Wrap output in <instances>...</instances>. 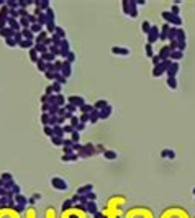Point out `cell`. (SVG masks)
<instances>
[{
    "label": "cell",
    "mask_w": 195,
    "mask_h": 218,
    "mask_svg": "<svg viewBox=\"0 0 195 218\" xmlns=\"http://www.w3.org/2000/svg\"><path fill=\"white\" fill-rule=\"evenodd\" d=\"M169 48L172 51H185L187 48V36H185V30L184 28H174V26H170L169 30Z\"/></svg>",
    "instance_id": "1"
},
{
    "label": "cell",
    "mask_w": 195,
    "mask_h": 218,
    "mask_svg": "<svg viewBox=\"0 0 195 218\" xmlns=\"http://www.w3.org/2000/svg\"><path fill=\"white\" fill-rule=\"evenodd\" d=\"M159 218H192V217L185 208L174 205V207H167V208L159 215Z\"/></svg>",
    "instance_id": "2"
},
{
    "label": "cell",
    "mask_w": 195,
    "mask_h": 218,
    "mask_svg": "<svg viewBox=\"0 0 195 218\" xmlns=\"http://www.w3.org/2000/svg\"><path fill=\"white\" fill-rule=\"evenodd\" d=\"M123 218H154L153 212L149 208H144V207H133L130 208Z\"/></svg>",
    "instance_id": "3"
},
{
    "label": "cell",
    "mask_w": 195,
    "mask_h": 218,
    "mask_svg": "<svg viewBox=\"0 0 195 218\" xmlns=\"http://www.w3.org/2000/svg\"><path fill=\"white\" fill-rule=\"evenodd\" d=\"M138 5L136 2H133V0H123L121 2V8H123V13L126 15V17H131V18H136L138 17Z\"/></svg>",
    "instance_id": "4"
},
{
    "label": "cell",
    "mask_w": 195,
    "mask_h": 218,
    "mask_svg": "<svg viewBox=\"0 0 195 218\" xmlns=\"http://www.w3.org/2000/svg\"><path fill=\"white\" fill-rule=\"evenodd\" d=\"M51 185H53V189L59 190V192H66L69 189V184L66 182V179H62V177H51Z\"/></svg>",
    "instance_id": "5"
},
{
    "label": "cell",
    "mask_w": 195,
    "mask_h": 218,
    "mask_svg": "<svg viewBox=\"0 0 195 218\" xmlns=\"http://www.w3.org/2000/svg\"><path fill=\"white\" fill-rule=\"evenodd\" d=\"M170 59H167V61H161L158 64V66H154L153 67V75L154 77H161L162 74H166V71H167V67L170 66Z\"/></svg>",
    "instance_id": "6"
},
{
    "label": "cell",
    "mask_w": 195,
    "mask_h": 218,
    "mask_svg": "<svg viewBox=\"0 0 195 218\" xmlns=\"http://www.w3.org/2000/svg\"><path fill=\"white\" fill-rule=\"evenodd\" d=\"M77 154H79V157H90L94 154H97V148L92 143H87V144H84L82 151H79Z\"/></svg>",
    "instance_id": "7"
},
{
    "label": "cell",
    "mask_w": 195,
    "mask_h": 218,
    "mask_svg": "<svg viewBox=\"0 0 195 218\" xmlns=\"http://www.w3.org/2000/svg\"><path fill=\"white\" fill-rule=\"evenodd\" d=\"M67 103H71V105H74L75 108H80V107H84V105H85V99H84V97H80V95H69V97H67Z\"/></svg>",
    "instance_id": "8"
},
{
    "label": "cell",
    "mask_w": 195,
    "mask_h": 218,
    "mask_svg": "<svg viewBox=\"0 0 195 218\" xmlns=\"http://www.w3.org/2000/svg\"><path fill=\"white\" fill-rule=\"evenodd\" d=\"M159 40V28L158 26H151L149 33H148V44H154Z\"/></svg>",
    "instance_id": "9"
},
{
    "label": "cell",
    "mask_w": 195,
    "mask_h": 218,
    "mask_svg": "<svg viewBox=\"0 0 195 218\" xmlns=\"http://www.w3.org/2000/svg\"><path fill=\"white\" fill-rule=\"evenodd\" d=\"M0 218H21L13 208H0Z\"/></svg>",
    "instance_id": "10"
},
{
    "label": "cell",
    "mask_w": 195,
    "mask_h": 218,
    "mask_svg": "<svg viewBox=\"0 0 195 218\" xmlns=\"http://www.w3.org/2000/svg\"><path fill=\"white\" fill-rule=\"evenodd\" d=\"M179 69H180L179 62H170V66L167 67V71H166V75L167 77H175V75L179 74Z\"/></svg>",
    "instance_id": "11"
},
{
    "label": "cell",
    "mask_w": 195,
    "mask_h": 218,
    "mask_svg": "<svg viewBox=\"0 0 195 218\" xmlns=\"http://www.w3.org/2000/svg\"><path fill=\"white\" fill-rule=\"evenodd\" d=\"M112 111H113V108H112V105L108 103L107 107H105V108H102V110L99 111V120H107V118H110Z\"/></svg>",
    "instance_id": "12"
},
{
    "label": "cell",
    "mask_w": 195,
    "mask_h": 218,
    "mask_svg": "<svg viewBox=\"0 0 195 218\" xmlns=\"http://www.w3.org/2000/svg\"><path fill=\"white\" fill-rule=\"evenodd\" d=\"M170 48H169V44H166V46H162L161 49H159V53H158V56L161 58V61H167L169 59V56H170Z\"/></svg>",
    "instance_id": "13"
},
{
    "label": "cell",
    "mask_w": 195,
    "mask_h": 218,
    "mask_svg": "<svg viewBox=\"0 0 195 218\" xmlns=\"http://www.w3.org/2000/svg\"><path fill=\"white\" fill-rule=\"evenodd\" d=\"M61 74L64 75L66 79H69L72 75V64H69V62H62V67H61Z\"/></svg>",
    "instance_id": "14"
},
{
    "label": "cell",
    "mask_w": 195,
    "mask_h": 218,
    "mask_svg": "<svg viewBox=\"0 0 195 218\" xmlns=\"http://www.w3.org/2000/svg\"><path fill=\"white\" fill-rule=\"evenodd\" d=\"M84 208H85L87 215H94V213L99 212V205H97V202H87V203L84 205Z\"/></svg>",
    "instance_id": "15"
},
{
    "label": "cell",
    "mask_w": 195,
    "mask_h": 218,
    "mask_svg": "<svg viewBox=\"0 0 195 218\" xmlns=\"http://www.w3.org/2000/svg\"><path fill=\"white\" fill-rule=\"evenodd\" d=\"M169 30H170V25H167V23H164V25L159 28V40H167V36H169Z\"/></svg>",
    "instance_id": "16"
},
{
    "label": "cell",
    "mask_w": 195,
    "mask_h": 218,
    "mask_svg": "<svg viewBox=\"0 0 195 218\" xmlns=\"http://www.w3.org/2000/svg\"><path fill=\"white\" fill-rule=\"evenodd\" d=\"M112 53L113 54H118V56H128L130 49H128V48H123V46H113Z\"/></svg>",
    "instance_id": "17"
},
{
    "label": "cell",
    "mask_w": 195,
    "mask_h": 218,
    "mask_svg": "<svg viewBox=\"0 0 195 218\" xmlns=\"http://www.w3.org/2000/svg\"><path fill=\"white\" fill-rule=\"evenodd\" d=\"M77 159H79V154H77V152H72V154H62V156H61L62 162H75Z\"/></svg>",
    "instance_id": "18"
},
{
    "label": "cell",
    "mask_w": 195,
    "mask_h": 218,
    "mask_svg": "<svg viewBox=\"0 0 195 218\" xmlns=\"http://www.w3.org/2000/svg\"><path fill=\"white\" fill-rule=\"evenodd\" d=\"M13 202H15L17 205H20V207H25V208H26V203H28V198H26L25 195H20V193H18V195H15V197H13Z\"/></svg>",
    "instance_id": "19"
},
{
    "label": "cell",
    "mask_w": 195,
    "mask_h": 218,
    "mask_svg": "<svg viewBox=\"0 0 195 218\" xmlns=\"http://www.w3.org/2000/svg\"><path fill=\"white\" fill-rule=\"evenodd\" d=\"M89 192H94V185L92 184H85V185H82V187L77 189V195H85V193H89Z\"/></svg>",
    "instance_id": "20"
},
{
    "label": "cell",
    "mask_w": 195,
    "mask_h": 218,
    "mask_svg": "<svg viewBox=\"0 0 195 218\" xmlns=\"http://www.w3.org/2000/svg\"><path fill=\"white\" fill-rule=\"evenodd\" d=\"M169 59L172 62H179L180 59H184V53H182V51H170Z\"/></svg>",
    "instance_id": "21"
},
{
    "label": "cell",
    "mask_w": 195,
    "mask_h": 218,
    "mask_svg": "<svg viewBox=\"0 0 195 218\" xmlns=\"http://www.w3.org/2000/svg\"><path fill=\"white\" fill-rule=\"evenodd\" d=\"M102 154H103V157H105V159H108V161H113V159L118 157V152L113 151V149H105Z\"/></svg>",
    "instance_id": "22"
},
{
    "label": "cell",
    "mask_w": 195,
    "mask_h": 218,
    "mask_svg": "<svg viewBox=\"0 0 195 218\" xmlns=\"http://www.w3.org/2000/svg\"><path fill=\"white\" fill-rule=\"evenodd\" d=\"M53 136H56V138H66V135L62 131V126H59V125L53 126Z\"/></svg>",
    "instance_id": "23"
},
{
    "label": "cell",
    "mask_w": 195,
    "mask_h": 218,
    "mask_svg": "<svg viewBox=\"0 0 195 218\" xmlns=\"http://www.w3.org/2000/svg\"><path fill=\"white\" fill-rule=\"evenodd\" d=\"M21 36H23V40H30V41H33V40H34V35L30 31V28H23V30H21Z\"/></svg>",
    "instance_id": "24"
},
{
    "label": "cell",
    "mask_w": 195,
    "mask_h": 218,
    "mask_svg": "<svg viewBox=\"0 0 195 218\" xmlns=\"http://www.w3.org/2000/svg\"><path fill=\"white\" fill-rule=\"evenodd\" d=\"M107 105H108V102H107V100H103V99H100V100H97V102L95 103H94V110H102V108H105V107H107Z\"/></svg>",
    "instance_id": "25"
},
{
    "label": "cell",
    "mask_w": 195,
    "mask_h": 218,
    "mask_svg": "<svg viewBox=\"0 0 195 218\" xmlns=\"http://www.w3.org/2000/svg\"><path fill=\"white\" fill-rule=\"evenodd\" d=\"M66 103H67V100H66V97H64L62 94L56 95V105H58V107H66Z\"/></svg>",
    "instance_id": "26"
},
{
    "label": "cell",
    "mask_w": 195,
    "mask_h": 218,
    "mask_svg": "<svg viewBox=\"0 0 195 218\" xmlns=\"http://www.w3.org/2000/svg\"><path fill=\"white\" fill-rule=\"evenodd\" d=\"M89 121L92 125H95L99 121V110H92V113H89Z\"/></svg>",
    "instance_id": "27"
},
{
    "label": "cell",
    "mask_w": 195,
    "mask_h": 218,
    "mask_svg": "<svg viewBox=\"0 0 195 218\" xmlns=\"http://www.w3.org/2000/svg\"><path fill=\"white\" fill-rule=\"evenodd\" d=\"M18 46L23 48V49H31V48H33V41H30V40H21V41L18 43Z\"/></svg>",
    "instance_id": "28"
},
{
    "label": "cell",
    "mask_w": 195,
    "mask_h": 218,
    "mask_svg": "<svg viewBox=\"0 0 195 218\" xmlns=\"http://www.w3.org/2000/svg\"><path fill=\"white\" fill-rule=\"evenodd\" d=\"M161 156H162V157H167V159H174V157H175V152L172 151V149H162Z\"/></svg>",
    "instance_id": "29"
},
{
    "label": "cell",
    "mask_w": 195,
    "mask_h": 218,
    "mask_svg": "<svg viewBox=\"0 0 195 218\" xmlns=\"http://www.w3.org/2000/svg\"><path fill=\"white\" fill-rule=\"evenodd\" d=\"M41 59H43L44 62H51V61L54 62V61H56V56H54L53 53H49V51H48V53H44V54L41 56Z\"/></svg>",
    "instance_id": "30"
},
{
    "label": "cell",
    "mask_w": 195,
    "mask_h": 218,
    "mask_svg": "<svg viewBox=\"0 0 195 218\" xmlns=\"http://www.w3.org/2000/svg\"><path fill=\"white\" fill-rule=\"evenodd\" d=\"M167 87L170 90H175L177 89V79L175 77H167Z\"/></svg>",
    "instance_id": "31"
},
{
    "label": "cell",
    "mask_w": 195,
    "mask_h": 218,
    "mask_svg": "<svg viewBox=\"0 0 195 218\" xmlns=\"http://www.w3.org/2000/svg\"><path fill=\"white\" fill-rule=\"evenodd\" d=\"M30 58H31V61H33V62H38L41 56H39V53H38L34 48H31V49H30Z\"/></svg>",
    "instance_id": "32"
},
{
    "label": "cell",
    "mask_w": 195,
    "mask_h": 218,
    "mask_svg": "<svg viewBox=\"0 0 195 218\" xmlns=\"http://www.w3.org/2000/svg\"><path fill=\"white\" fill-rule=\"evenodd\" d=\"M92 110H94V105H90V103H85V105H84V107H80L79 108V111L80 113H92Z\"/></svg>",
    "instance_id": "33"
},
{
    "label": "cell",
    "mask_w": 195,
    "mask_h": 218,
    "mask_svg": "<svg viewBox=\"0 0 195 218\" xmlns=\"http://www.w3.org/2000/svg\"><path fill=\"white\" fill-rule=\"evenodd\" d=\"M51 87H53V94H54V95L61 94V90H62V85H61L59 82H56V80H54V82L51 84Z\"/></svg>",
    "instance_id": "34"
},
{
    "label": "cell",
    "mask_w": 195,
    "mask_h": 218,
    "mask_svg": "<svg viewBox=\"0 0 195 218\" xmlns=\"http://www.w3.org/2000/svg\"><path fill=\"white\" fill-rule=\"evenodd\" d=\"M41 28L43 26L39 25V23H33V25H30V31L33 35H36V33H41Z\"/></svg>",
    "instance_id": "35"
},
{
    "label": "cell",
    "mask_w": 195,
    "mask_h": 218,
    "mask_svg": "<svg viewBox=\"0 0 195 218\" xmlns=\"http://www.w3.org/2000/svg\"><path fill=\"white\" fill-rule=\"evenodd\" d=\"M36 67L41 71V72H46V69H48V62H44L41 58H39V61L36 62Z\"/></svg>",
    "instance_id": "36"
},
{
    "label": "cell",
    "mask_w": 195,
    "mask_h": 218,
    "mask_svg": "<svg viewBox=\"0 0 195 218\" xmlns=\"http://www.w3.org/2000/svg\"><path fill=\"white\" fill-rule=\"evenodd\" d=\"M74 205H75V203L71 200V198H69V200H64V202H62V212H66V210L72 208Z\"/></svg>",
    "instance_id": "37"
},
{
    "label": "cell",
    "mask_w": 195,
    "mask_h": 218,
    "mask_svg": "<svg viewBox=\"0 0 195 218\" xmlns=\"http://www.w3.org/2000/svg\"><path fill=\"white\" fill-rule=\"evenodd\" d=\"M79 123H80V121H79V116H77V115H72V118L69 120V125H71V126L75 130V128L79 126Z\"/></svg>",
    "instance_id": "38"
},
{
    "label": "cell",
    "mask_w": 195,
    "mask_h": 218,
    "mask_svg": "<svg viewBox=\"0 0 195 218\" xmlns=\"http://www.w3.org/2000/svg\"><path fill=\"white\" fill-rule=\"evenodd\" d=\"M144 53H146V56H148V58H153V56H154L153 44H148V43H146V46H144Z\"/></svg>",
    "instance_id": "39"
},
{
    "label": "cell",
    "mask_w": 195,
    "mask_h": 218,
    "mask_svg": "<svg viewBox=\"0 0 195 218\" xmlns=\"http://www.w3.org/2000/svg\"><path fill=\"white\" fill-rule=\"evenodd\" d=\"M169 12L172 13V15H175V17H180V7H179V5H175V4L170 7Z\"/></svg>",
    "instance_id": "40"
},
{
    "label": "cell",
    "mask_w": 195,
    "mask_h": 218,
    "mask_svg": "<svg viewBox=\"0 0 195 218\" xmlns=\"http://www.w3.org/2000/svg\"><path fill=\"white\" fill-rule=\"evenodd\" d=\"M51 143H53L54 146H62L64 138H56V136H51Z\"/></svg>",
    "instance_id": "41"
},
{
    "label": "cell",
    "mask_w": 195,
    "mask_h": 218,
    "mask_svg": "<svg viewBox=\"0 0 195 218\" xmlns=\"http://www.w3.org/2000/svg\"><path fill=\"white\" fill-rule=\"evenodd\" d=\"M54 80H56V82H59V84H61L62 87L66 85V82H67V79L64 77V75H62V74H56V79H54Z\"/></svg>",
    "instance_id": "42"
},
{
    "label": "cell",
    "mask_w": 195,
    "mask_h": 218,
    "mask_svg": "<svg viewBox=\"0 0 195 218\" xmlns=\"http://www.w3.org/2000/svg\"><path fill=\"white\" fill-rule=\"evenodd\" d=\"M151 26H153V25H151L149 21H143V25H141L143 33H144V35H148V33H149V30H151Z\"/></svg>",
    "instance_id": "43"
},
{
    "label": "cell",
    "mask_w": 195,
    "mask_h": 218,
    "mask_svg": "<svg viewBox=\"0 0 195 218\" xmlns=\"http://www.w3.org/2000/svg\"><path fill=\"white\" fill-rule=\"evenodd\" d=\"M71 141H72V143H79V141H80V133L74 130L72 135H71Z\"/></svg>",
    "instance_id": "44"
},
{
    "label": "cell",
    "mask_w": 195,
    "mask_h": 218,
    "mask_svg": "<svg viewBox=\"0 0 195 218\" xmlns=\"http://www.w3.org/2000/svg\"><path fill=\"white\" fill-rule=\"evenodd\" d=\"M64 59H66V62H69V64H72V62L75 61V54L72 53V51H69V53H67V56H66V58H64Z\"/></svg>",
    "instance_id": "45"
},
{
    "label": "cell",
    "mask_w": 195,
    "mask_h": 218,
    "mask_svg": "<svg viewBox=\"0 0 195 218\" xmlns=\"http://www.w3.org/2000/svg\"><path fill=\"white\" fill-rule=\"evenodd\" d=\"M64 108H66L69 113H72V115H74L75 111H79V108H75L74 105H71V103H66V107H64Z\"/></svg>",
    "instance_id": "46"
},
{
    "label": "cell",
    "mask_w": 195,
    "mask_h": 218,
    "mask_svg": "<svg viewBox=\"0 0 195 218\" xmlns=\"http://www.w3.org/2000/svg\"><path fill=\"white\" fill-rule=\"evenodd\" d=\"M62 131H64V135H72L74 128H72L71 125H66V126H62Z\"/></svg>",
    "instance_id": "47"
},
{
    "label": "cell",
    "mask_w": 195,
    "mask_h": 218,
    "mask_svg": "<svg viewBox=\"0 0 195 218\" xmlns=\"http://www.w3.org/2000/svg\"><path fill=\"white\" fill-rule=\"evenodd\" d=\"M92 218H108V215L105 212H97V213L92 215Z\"/></svg>",
    "instance_id": "48"
},
{
    "label": "cell",
    "mask_w": 195,
    "mask_h": 218,
    "mask_svg": "<svg viewBox=\"0 0 195 218\" xmlns=\"http://www.w3.org/2000/svg\"><path fill=\"white\" fill-rule=\"evenodd\" d=\"M79 121H80V123H84V125H85V123L89 121V115H87V113H80V116H79Z\"/></svg>",
    "instance_id": "49"
},
{
    "label": "cell",
    "mask_w": 195,
    "mask_h": 218,
    "mask_svg": "<svg viewBox=\"0 0 195 218\" xmlns=\"http://www.w3.org/2000/svg\"><path fill=\"white\" fill-rule=\"evenodd\" d=\"M48 120H49V113H43L41 115V123L44 126H48Z\"/></svg>",
    "instance_id": "50"
},
{
    "label": "cell",
    "mask_w": 195,
    "mask_h": 218,
    "mask_svg": "<svg viewBox=\"0 0 195 218\" xmlns=\"http://www.w3.org/2000/svg\"><path fill=\"white\" fill-rule=\"evenodd\" d=\"M43 131H44L46 136H49V138H51V136H53V126H44V128H43Z\"/></svg>",
    "instance_id": "51"
},
{
    "label": "cell",
    "mask_w": 195,
    "mask_h": 218,
    "mask_svg": "<svg viewBox=\"0 0 195 218\" xmlns=\"http://www.w3.org/2000/svg\"><path fill=\"white\" fill-rule=\"evenodd\" d=\"M7 44L12 46V48H15V46H18V41L15 40V38H8V40H7Z\"/></svg>",
    "instance_id": "52"
},
{
    "label": "cell",
    "mask_w": 195,
    "mask_h": 218,
    "mask_svg": "<svg viewBox=\"0 0 195 218\" xmlns=\"http://www.w3.org/2000/svg\"><path fill=\"white\" fill-rule=\"evenodd\" d=\"M44 75H46V79H49V80H53V82H54V79H56V74H54V72H49V71H46Z\"/></svg>",
    "instance_id": "53"
},
{
    "label": "cell",
    "mask_w": 195,
    "mask_h": 218,
    "mask_svg": "<svg viewBox=\"0 0 195 218\" xmlns=\"http://www.w3.org/2000/svg\"><path fill=\"white\" fill-rule=\"evenodd\" d=\"M151 59H153V66H158L159 62H161V58H159L158 54H154V56H153Z\"/></svg>",
    "instance_id": "54"
},
{
    "label": "cell",
    "mask_w": 195,
    "mask_h": 218,
    "mask_svg": "<svg viewBox=\"0 0 195 218\" xmlns=\"http://www.w3.org/2000/svg\"><path fill=\"white\" fill-rule=\"evenodd\" d=\"M2 179H4V181H13V176L8 174V172H5L4 176H2Z\"/></svg>",
    "instance_id": "55"
},
{
    "label": "cell",
    "mask_w": 195,
    "mask_h": 218,
    "mask_svg": "<svg viewBox=\"0 0 195 218\" xmlns=\"http://www.w3.org/2000/svg\"><path fill=\"white\" fill-rule=\"evenodd\" d=\"M84 128H85V125H84V123H79V126H77V128H75V131H82V130H84Z\"/></svg>",
    "instance_id": "56"
},
{
    "label": "cell",
    "mask_w": 195,
    "mask_h": 218,
    "mask_svg": "<svg viewBox=\"0 0 195 218\" xmlns=\"http://www.w3.org/2000/svg\"><path fill=\"white\" fill-rule=\"evenodd\" d=\"M31 198H33L34 202H36V200H41V193H34V195H33Z\"/></svg>",
    "instance_id": "57"
},
{
    "label": "cell",
    "mask_w": 195,
    "mask_h": 218,
    "mask_svg": "<svg viewBox=\"0 0 195 218\" xmlns=\"http://www.w3.org/2000/svg\"><path fill=\"white\" fill-rule=\"evenodd\" d=\"M192 193H194V195H195V187H194V189H192Z\"/></svg>",
    "instance_id": "58"
},
{
    "label": "cell",
    "mask_w": 195,
    "mask_h": 218,
    "mask_svg": "<svg viewBox=\"0 0 195 218\" xmlns=\"http://www.w3.org/2000/svg\"><path fill=\"white\" fill-rule=\"evenodd\" d=\"M194 202H195V195H194Z\"/></svg>",
    "instance_id": "59"
},
{
    "label": "cell",
    "mask_w": 195,
    "mask_h": 218,
    "mask_svg": "<svg viewBox=\"0 0 195 218\" xmlns=\"http://www.w3.org/2000/svg\"><path fill=\"white\" fill-rule=\"evenodd\" d=\"M194 218H195V217H194Z\"/></svg>",
    "instance_id": "60"
}]
</instances>
